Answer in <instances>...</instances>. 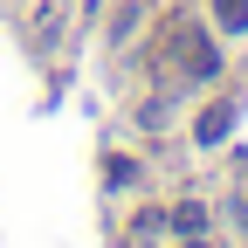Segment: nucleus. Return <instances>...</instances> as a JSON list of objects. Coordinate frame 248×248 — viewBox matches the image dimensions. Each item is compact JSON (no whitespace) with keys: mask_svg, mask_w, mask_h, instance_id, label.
<instances>
[{"mask_svg":"<svg viewBox=\"0 0 248 248\" xmlns=\"http://www.w3.org/2000/svg\"><path fill=\"white\" fill-rule=\"evenodd\" d=\"M214 21H221L228 35H248V0H214Z\"/></svg>","mask_w":248,"mask_h":248,"instance_id":"obj_3","label":"nucleus"},{"mask_svg":"<svg viewBox=\"0 0 248 248\" xmlns=\"http://www.w3.org/2000/svg\"><path fill=\"white\" fill-rule=\"evenodd\" d=\"M172 55H179L186 76H214V69H221V55H214V42L200 35V28H179V35H172Z\"/></svg>","mask_w":248,"mask_h":248,"instance_id":"obj_1","label":"nucleus"},{"mask_svg":"<svg viewBox=\"0 0 248 248\" xmlns=\"http://www.w3.org/2000/svg\"><path fill=\"white\" fill-rule=\"evenodd\" d=\"M228 124H234V110H228V104H214V110H200L193 138H200V145H221V138H228Z\"/></svg>","mask_w":248,"mask_h":248,"instance_id":"obj_2","label":"nucleus"},{"mask_svg":"<svg viewBox=\"0 0 248 248\" xmlns=\"http://www.w3.org/2000/svg\"><path fill=\"white\" fill-rule=\"evenodd\" d=\"M172 228H179V234H200L207 214H200V207H172Z\"/></svg>","mask_w":248,"mask_h":248,"instance_id":"obj_4","label":"nucleus"}]
</instances>
